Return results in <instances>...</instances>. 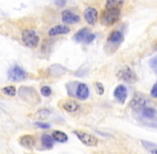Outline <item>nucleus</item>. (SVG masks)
Segmentation results:
<instances>
[{
  "mask_svg": "<svg viewBox=\"0 0 157 154\" xmlns=\"http://www.w3.org/2000/svg\"><path fill=\"white\" fill-rule=\"evenodd\" d=\"M122 9H105L101 15V24L103 26H113L120 21Z\"/></svg>",
  "mask_w": 157,
  "mask_h": 154,
  "instance_id": "nucleus-1",
  "label": "nucleus"
},
{
  "mask_svg": "<svg viewBox=\"0 0 157 154\" xmlns=\"http://www.w3.org/2000/svg\"><path fill=\"white\" fill-rule=\"evenodd\" d=\"M95 89L97 90V93L99 94V95H103L104 92H105V88H104L103 83H95Z\"/></svg>",
  "mask_w": 157,
  "mask_h": 154,
  "instance_id": "nucleus-23",
  "label": "nucleus"
},
{
  "mask_svg": "<svg viewBox=\"0 0 157 154\" xmlns=\"http://www.w3.org/2000/svg\"><path fill=\"white\" fill-rule=\"evenodd\" d=\"M127 95H128L127 88H126L124 85L117 86L113 91V96L120 104H124L126 102V100H127Z\"/></svg>",
  "mask_w": 157,
  "mask_h": 154,
  "instance_id": "nucleus-9",
  "label": "nucleus"
},
{
  "mask_svg": "<svg viewBox=\"0 0 157 154\" xmlns=\"http://www.w3.org/2000/svg\"><path fill=\"white\" fill-rule=\"evenodd\" d=\"M41 93L43 96H49L52 94V89L47 86H44V87L41 88Z\"/></svg>",
  "mask_w": 157,
  "mask_h": 154,
  "instance_id": "nucleus-22",
  "label": "nucleus"
},
{
  "mask_svg": "<svg viewBox=\"0 0 157 154\" xmlns=\"http://www.w3.org/2000/svg\"><path fill=\"white\" fill-rule=\"evenodd\" d=\"M124 0H106V9H122Z\"/></svg>",
  "mask_w": 157,
  "mask_h": 154,
  "instance_id": "nucleus-17",
  "label": "nucleus"
},
{
  "mask_svg": "<svg viewBox=\"0 0 157 154\" xmlns=\"http://www.w3.org/2000/svg\"><path fill=\"white\" fill-rule=\"evenodd\" d=\"M48 115H49V111L46 110V109H42V110H40L39 113H37V117H40V118H42V119H45Z\"/></svg>",
  "mask_w": 157,
  "mask_h": 154,
  "instance_id": "nucleus-25",
  "label": "nucleus"
},
{
  "mask_svg": "<svg viewBox=\"0 0 157 154\" xmlns=\"http://www.w3.org/2000/svg\"><path fill=\"white\" fill-rule=\"evenodd\" d=\"M62 108L65 111H67V113L73 114V113H76V111L79 110L80 105H79V103L77 102V101L72 100V98H68V100H65L62 103Z\"/></svg>",
  "mask_w": 157,
  "mask_h": 154,
  "instance_id": "nucleus-12",
  "label": "nucleus"
},
{
  "mask_svg": "<svg viewBox=\"0 0 157 154\" xmlns=\"http://www.w3.org/2000/svg\"><path fill=\"white\" fill-rule=\"evenodd\" d=\"M21 41L24 45L30 48H35L40 43V37L34 30L26 29L21 33Z\"/></svg>",
  "mask_w": 157,
  "mask_h": 154,
  "instance_id": "nucleus-2",
  "label": "nucleus"
},
{
  "mask_svg": "<svg viewBox=\"0 0 157 154\" xmlns=\"http://www.w3.org/2000/svg\"><path fill=\"white\" fill-rule=\"evenodd\" d=\"M117 75H118V77L120 79H122V80L126 81V83H134L138 80V77H137L136 73L134 72V70L130 67H127V65L121 67Z\"/></svg>",
  "mask_w": 157,
  "mask_h": 154,
  "instance_id": "nucleus-4",
  "label": "nucleus"
},
{
  "mask_svg": "<svg viewBox=\"0 0 157 154\" xmlns=\"http://www.w3.org/2000/svg\"><path fill=\"white\" fill-rule=\"evenodd\" d=\"M42 144L45 147L46 149H52L54 147V141L55 139L52 138V135H43L41 138Z\"/></svg>",
  "mask_w": 157,
  "mask_h": 154,
  "instance_id": "nucleus-19",
  "label": "nucleus"
},
{
  "mask_svg": "<svg viewBox=\"0 0 157 154\" xmlns=\"http://www.w3.org/2000/svg\"><path fill=\"white\" fill-rule=\"evenodd\" d=\"M1 91L9 96H15L16 95V88H15L14 86H8V87H4V88H2Z\"/></svg>",
  "mask_w": 157,
  "mask_h": 154,
  "instance_id": "nucleus-20",
  "label": "nucleus"
},
{
  "mask_svg": "<svg viewBox=\"0 0 157 154\" xmlns=\"http://www.w3.org/2000/svg\"><path fill=\"white\" fill-rule=\"evenodd\" d=\"M140 111V116L142 119L144 120H149V121H156L157 120V111L155 109L151 108V107H145V108L141 109Z\"/></svg>",
  "mask_w": 157,
  "mask_h": 154,
  "instance_id": "nucleus-13",
  "label": "nucleus"
},
{
  "mask_svg": "<svg viewBox=\"0 0 157 154\" xmlns=\"http://www.w3.org/2000/svg\"><path fill=\"white\" fill-rule=\"evenodd\" d=\"M149 64H150V67L152 69V71L157 75V55H155V56L150 59Z\"/></svg>",
  "mask_w": 157,
  "mask_h": 154,
  "instance_id": "nucleus-21",
  "label": "nucleus"
},
{
  "mask_svg": "<svg viewBox=\"0 0 157 154\" xmlns=\"http://www.w3.org/2000/svg\"><path fill=\"white\" fill-rule=\"evenodd\" d=\"M72 95H74L75 98L80 101H86L90 95V89L86 83H76V86H75L74 92H73Z\"/></svg>",
  "mask_w": 157,
  "mask_h": 154,
  "instance_id": "nucleus-6",
  "label": "nucleus"
},
{
  "mask_svg": "<svg viewBox=\"0 0 157 154\" xmlns=\"http://www.w3.org/2000/svg\"><path fill=\"white\" fill-rule=\"evenodd\" d=\"M61 17H62V21L65 25H72V24H77L80 21L79 15L75 14L74 12L70 10H64L61 14Z\"/></svg>",
  "mask_w": 157,
  "mask_h": 154,
  "instance_id": "nucleus-10",
  "label": "nucleus"
},
{
  "mask_svg": "<svg viewBox=\"0 0 157 154\" xmlns=\"http://www.w3.org/2000/svg\"><path fill=\"white\" fill-rule=\"evenodd\" d=\"M74 134L77 136L79 140L82 142L83 144L88 147H96L98 144V139L97 137H95L94 135L88 133V132L83 131H74Z\"/></svg>",
  "mask_w": 157,
  "mask_h": 154,
  "instance_id": "nucleus-3",
  "label": "nucleus"
},
{
  "mask_svg": "<svg viewBox=\"0 0 157 154\" xmlns=\"http://www.w3.org/2000/svg\"><path fill=\"white\" fill-rule=\"evenodd\" d=\"M151 153L152 154H157V148H154L153 150H151Z\"/></svg>",
  "mask_w": 157,
  "mask_h": 154,
  "instance_id": "nucleus-28",
  "label": "nucleus"
},
{
  "mask_svg": "<svg viewBox=\"0 0 157 154\" xmlns=\"http://www.w3.org/2000/svg\"><path fill=\"white\" fill-rule=\"evenodd\" d=\"M89 33L90 32H89V29H88V28H82V29H80L79 31L76 32V34L74 36V40L76 42H78V43L85 42L86 38H87Z\"/></svg>",
  "mask_w": 157,
  "mask_h": 154,
  "instance_id": "nucleus-16",
  "label": "nucleus"
},
{
  "mask_svg": "<svg viewBox=\"0 0 157 154\" xmlns=\"http://www.w3.org/2000/svg\"><path fill=\"white\" fill-rule=\"evenodd\" d=\"M34 136L32 135H24L19 138V144L23 147H26V148L31 149L33 146H34Z\"/></svg>",
  "mask_w": 157,
  "mask_h": 154,
  "instance_id": "nucleus-15",
  "label": "nucleus"
},
{
  "mask_svg": "<svg viewBox=\"0 0 157 154\" xmlns=\"http://www.w3.org/2000/svg\"><path fill=\"white\" fill-rule=\"evenodd\" d=\"M35 125H36L37 127H41V129H49L50 127V124H48V123H43V122H36Z\"/></svg>",
  "mask_w": 157,
  "mask_h": 154,
  "instance_id": "nucleus-27",
  "label": "nucleus"
},
{
  "mask_svg": "<svg viewBox=\"0 0 157 154\" xmlns=\"http://www.w3.org/2000/svg\"><path fill=\"white\" fill-rule=\"evenodd\" d=\"M124 41V36L121 31L119 30H113L112 32H110L109 37L107 39V42L110 44H121Z\"/></svg>",
  "mask_w": 157,
  "mask_h": 154,
  "instance_id": "nucleus-14",
  "label": "nucleus"
},
{
  "mask_svg": "<svg viewBox=\"0 0 157 154\" xmlns=\"http://www.w3.org/2000/svg\"><path fill=\"white\" fill-rule=\"evenodd\" d=\"M71 31V28L65 25H57L50 28L48 31L49 37H56V36H62V34H67Z\"/></svg>",
  "mask_w": 157,
  "mask_h": 154,
  "instance_id": "nucleus-11",
  "label": "nucleus"
},
{
  "mask_svg": "<svg viewBox=\"0 0 157 154\" xmlns=\"http://www.w3.org/2000/svg\"><path fill=\"white\" fill-rule=\"evenodd\" d=\"M83 17L89 25L93 26L96 24L97 19H98V12L93 6H88L83 12Z\"/></svg>",
  "mask_w": 157,
  "mask_h": 154,
  "instance_id": "nucleus-8",
  "label": "nucleus"
},
{
  "mask_svg": "<svg viewBox=\"0 0 157 154\" xmlns=\"http://www.w3.org/2000/svg\"><path fill=\"white\" fill-rule=\"evenodd\" d=\"M95 38H96V36H95L94 33H89V34H88V37H87V38H86V40H85V43H86V44L92 43V42H93L94 40H95Z\"/></svg>",
  "mask_w": 157,
  "mask_h": 154,
  "instance_id": "nucleus-24",
  "label": "nucleus"
},
{
  "mask_svg": "<svg viewBox=\"0 0 157 154\" xmlns=\"http://www.w3.org/2000/svg\"><path fill=\"white\" fill-rule=\"evenodd\" d=\"M151 96L152 98H157V81L155 83H154V86L152 87V89H151Z\"/></svg>",
  "mask_w": 157,
  "mask_h": 154,
  "instance_id": "nucleus-26",
  "label": "nucleus"
},
{
  "mask_svg": "<svg viewBox=\"0 0 157 154\" xmlns=\"http://www.w3.org/2000/svg\"><path fill=\"white\" fill-rule=\"evenodd\" d=\"M52 138L55 139V141H58V142H66L68 139L67 135L63 132H60V131H54L52 134Z\"/></svg>",
  "mask_w": 157,
  "mask_h": 154,
  "instance_id": "nucleus-18",
  "label": "nucleus"
},
{
  "mask_svg": "<svg viewBox=\"0 0 157 154\" xmlns=\"http://www.w3.org/2000/svg\"><path fill=\"white\" fill-rule=\"evenodd\" d=\"M147 104H149V100H147L144 95H142L141 93L135 94L129 103L130 107H132V109H134V110H141V109L145 108V107L147 106Z\"/></svg>",
  "mask_w": 157,
  "mask_h": 154,
  "instance_id": "nucleus-5",
  "label": "nucleus"
},
{
  "mask_svg": "<svg viewBox=\"0 0 157 154\" xmlns=\"http://www.w3.org/2000/svg\"><path fill=\"white\" fill-rule=\"evenodd\" d=\"M8 76L9 79L12 81H21L23 79L27 78V72L24 69H21V67H18V65H15V67H11L9 70Z\"/></svg>",
  "mask_w": 157,
  "mask_h": 154,
  "instance_id": "nucleus-7",
  "label": "nucleus"
}]
</instances>
